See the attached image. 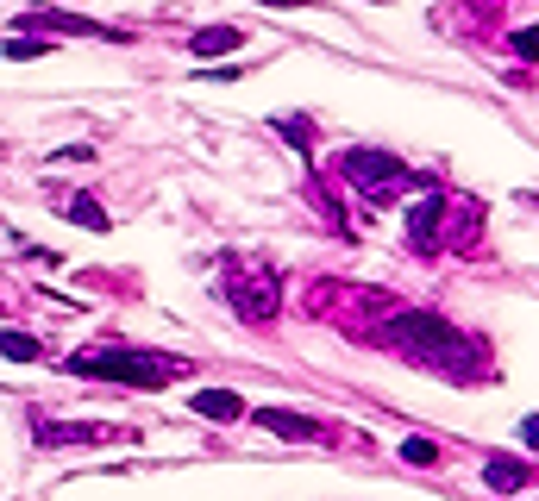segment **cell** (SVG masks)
<instances>
[{
    "label": "cell",
    "instance_id": "cell-3",
    "mask_svg": "<svg viewBox=\"0 0 539 501\" xmlns=\"http://www.w3.org/2000/svg\"><path fill=\"white\" fill-rule=\"evenodd\" d=\"M345 182H358L370 201H395V188H408V163L383 157V151H351L345 157Z\"/></svg>",
    "mask_w": 539,
    "mask_h": 501
},
{
    "label": "cell",
    "instance_id": "cell-7",
    "mask_svg": "<svg viewBox=\"0 0 539 501\" xmlns=\"http://www.w3.org/2000/svg\"><path fill=\"white\" fill-rule=\"evenodd\" d=\"M439 213H445V201H439V195L414 201V213H408V245H414V251H427V245H433V232H439Z\"/></svg>",
    "mask_w": 539,
    "mask_h": 501
},
{
    "label": "cell",
    "instance_id": "cell-12",
    "mask_svg": "<svg viewBox=\"0 0 539 501\" xmlns=\"http://www.w3.org/2000/svg\"><path fill=\"white\" fill-rule=\"evenodd\" d=\"M69 220L88 226V232H107V207H95L88 195H69Z\"/></svg>",
    "mask_w": 539,
    "mask_h": 501
},
{
    "label": "cell",
    "instance_id": "cell-6",
    "mask_svg": "<svg viewBox=\"0 0 539 501\" xmlns=\"http://www.w3.org/2000/svg\"><path fill=\"white\" fill-rule=\"evenodd\" d=\"M51 445H113V439H132L126 426H44Z\"/></svg>",
    "mask_w": 539,
    "mask_h": 501
},
{
    "label": "cell",
    "instance_id": "cell-16",
    "mask_svg": "<svg viewBox=\"0 0 539 501\" xmlns=\"http://www.w3.org/2000/svg\"><path fill=\"white\" fill-rule=\"evenodd\" d=\"M283 132L295 138V145H301V151H308V138H314V126H308V119H283Z\"/></svg>",
    "mask_w": 539,
    "mask_h": 501
},
{
    "label": "cell",
    "instance_id": "cell-4",
    "mask_svg": "<svg viewBox=\"0 0 539 501\" xmlns=\"http://www.w3.org/2000/svg\"><path fill=\"white\" fill-rule=\"evenodd\" d=\"M226 295H232V307H239V320H270L276 314V282L270 276H232Z\"/></svg>",
    "mask_w": 539,
    "mask_h": 501
},
{
    "label": "cell",
    "instance_id": "cell-2",
    "mask_svg": "<svg viewBox=\"0 0 539 501\" xmlns=\"http://www.w3.org/2000/svg\"><path fill=\"white\" fill-rule=\"evenodd\" d=\"M69 376H107V383H132V389H163L182 376V364L157 357V351H76Z\"/></svg>",
    "mask_w": 539,
    "mask_h": 501
},
{
    "label": "cell",
    "instance_id": "cell-9",
    "mask_svg": "<svg viewBox=\"0 0 539 501\" xmlns=\"http://www.w3.org/2000/svg\"><path fill=\"white\" fill-rule=\"evenodd\" d=\"M239 44H245V32H239V26H207V32H195V57L207 63V57L239 51Z\"/></svg>",
    "mask_w": 539,
    "mask_h": 501
},
{
    "label": "cell",
    "instance_id": "cell-15",
    "mask_svg": "<svg viewBox=\"0 0 539 501\" xmlns=\"http://www.w3.org/2000/svg\"><path fill=\"white\" fill-rule=\"evenodd\" d=\"M508 51L521 57V63H539V26H521V32L508 38Z\"/></svg>",
    "mask_w": 539,
    "mask_h": 501
},
{
    "label": "cell",
    "instance_id": "cell-5",
    "mask_svg": "<svg viewBox=\"0 0 539 501\" xmlns=\"http://www.w3.org/2000/svg\"><path fill=\"white\" fill-rule=\"evenodd\" d=\"M264 433H276V439H295V445H308V439H320V426L308 420V414H289V408H257L251 414Z\"/></svg>",
    "mask_w": 539,
    "mask_h": 501
},
{
    "label": "cell",
    "instance_id": "cell-8",
    "mask_svg": "<svg viewBox=\"0 0 539 501\" xmlns=\"http://www.w3.org/2000/svg\"><path fill=\"white\" fill-rule=\"evenodd\" d=\"M195 414H201V420H245V395H232V389H201V395H195Z\"/></svg>",
    "mask_w": 539,
    "mask_h": 501
},
{
    "label": "cell",
    "instance_id": "cell-13",
    "mask_svg": "<svg viewBox=\"0 0 539 501\" xmlns=\"http://www.w3.org/2000/svg\"><path fill=\"white\" fill-rule=\"evenodd\" d=\"M402 458H408L414 470H433V464H439V445H433V439H420V433H414V439H402Z\"/></svg>",
    "mask_w": 539,
    "mask_h": 501
},
{
    "label": "cell",
    "instance_id": "cell-14",
    "mask_svg": "<svg viewBox=\"0 0 539 501\" xmlns=\"http://www.w3.org/2000/svg\"><path fill=\"white\" fill-rule=\"evenodd\" d=\"M0 51H7L13 63H32V57H44V51H57V44H44V38H7Z\"/></svg>",
    "mask_w": 539,
    "mask_h": 501
},
{
    "label": "cell",
    "instance_id": "cell-10",
    "mask_svg": "<svg viewBox=\"0 0 539 501\" xmlns=\"http://www.w3.org/2000/svg\"><path fill=\"white\" fill-rule=\"evenodd\" d=\"M483 483H489V489H496V495H514V489H521V483H527V464H514V458H496V464H489V470H483Z\"/></svg>",
    "mask_w": 539,
    "mask_h": 501
},
{
    "label": "cell",
    "instance_id": "cell-1",
    "mask_svg": "<svg viewBox=\"0 0 539 501\" xmlns=\"http://www.w3.org/2000/svg\"><path fill=\"white\" fill-rule=\"evenodd\" d=\"M377 339L395 357H414V364H427V370H445V376L464 370V332L445 326L439 314H420V307H414V314H395Z\"/></svg>",
    "mask_w": 539,
    "mask_h": 501
},
{
    "label": "cell",
    "instance_id": "cell-17",
    "mask_svg": "<svg viewBox=\"0 0 539 501\" xmlns=\"http://www.w3.org/2000/svg\"><path fill=\"white\" fill-rule=\"evenodd\" d=\"M521 445H533V451H539V414H527V420H521Z\"/></svg>",
    "mask_w": 539,
    "mask_h": 501
},
{
    "label": "cell",
    "instance_id": "cell-11",
    "mask_svg": "<svg viewBox=\"0 0 539 501\" xmlns=\"http://www.w3.org/2000/svg\"><path fill=\"white\" fill-rule=\"evenodd\" d=\"M0 357H7V364H38L44 345L32 339V332H0Z\"/></svg>",
    "mask_w": 539,
    "mask_h": 501
}]
</instances>
